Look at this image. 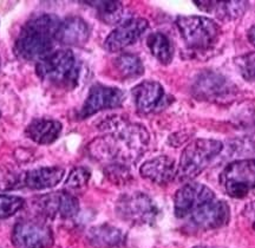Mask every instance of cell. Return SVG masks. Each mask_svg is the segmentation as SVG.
<instances>
[{"instance_id":"obj_16","label":"cell","mask_w":255,"mask_h":248,"mask_svg":"<svg viewBox=\"0 0 255 248\" xmlns=\"http://www.w3.org/2000/svg\"><path fill=\"white\" fill-rule=\"evenodd\" d=\"M139 173L143 179L163 186V184L170 183L176 177L177 165L174 158L169 156H157L143 163L139 168Z\"/></svg>"},{"instance_id":"obj_7","label":"cell","mask_w":255,"mask_h":248,"mask_svg":"<svg viewBox=\"0 0 255 248\" xmlns=\"http://www.w3.org/2000/svg\"><path fill=\"white\" fill-rule=\"evenodd\" d=\"M116 213L129 224L146 225L156 220L158 208L146 194L133 192L121 196L116 203Z\"/></svg>"},{"instance_id":"obj_33","label":"cell","mask_w":255,"mask_h":248,"mask_svg":"<svg viewBox=\"0 0 255 248\" xmlns=\"http://www.w3.org/2000/svg\"><path fill=\"white\" fill-rule=\"evenodd\" d=\"M0 116H1V113H0Z\"/></svg>"},{"instance_id":"obj_5","label":"cell","mask_w":255,"mask_h":248,"mask_svg":"<svg viewBox=\"0 0 255 248\" xmlns=\"http://www.w3.org/2000/svg\"><path fill=\"white\" fill-rule=\"evenodd\" d=\"M176 25L188 50L206 52L214 49L221 34V27L213 19L203 15H181Z\"/></svg>"},{"instance_id":"obj_9","label":"cell","mask_w":255,"mask_h":248,"mask_svg":"<svg viewBox=\"0 0 255 248\" xmlns=\"http://www.w3.org/2000/svg\"><path fill=\"white\" fill-rule=\"evenodd\" d=\"M37 212L47 219H72L79 213V202L69 192H55L38 196L34 200Z\"/></svg>"},{"instance_id":"obj_11","label":"cell","mask_w":255,"mask_h":248,"mask_svg":"<svg viewBox=\"0 0 255 248\" xmlns=\"http://www.w3.org/2000/svg\"><path fill=\"white\" fill-rule=\"evenodd\" d=\"M193 92L199 100L219 102L234 97L235 85L221 74L205 71L197 76L193 85Z\"/></svg>"},{"instance_id":"obj_23","label":"cell","mask_w":255,"mask_h":248,"mask_svg":"<svg viewBox=\"0 0 255 248\" xmlns=\"http://www.w3.org/2000/svg\"><path fill=\"white\" fill-rule=\"evenodd\" d=\"M151 55L162 64L168 65L173 60L174 49L169 38L162 32H154L146 39Z\"/></svg>"},{"instance_id":"obj_14","label":"cell","mask_w":255,"mask_h":248,"mask_svg":"<svg viewBox=\"0 0 255 248\" xmlns=\"http://www.w3.org/2000/svg\"><path fill=\"white\" fill-rule=\"evenodd\" d=\"M149 27L146 19L131 18L121 23L105 38L104 49L109 52H119L135 44Z\"/></svg>"},{"instance_id":"obj_26","label":"cell","mask_w":255,"mask_h":248,"mask_svg":"<svg viewBox=\"0 0 255 248\" xmlns=\"http://www.w3.org/2000/svg\"><path fill=\"white\" fill-rule=\"evenodd\" d=\"M24 199L15 195L0 194V219H7L14 215L24 207Z\"/></svg>"},{"instance_id":"obj_28","label":"cell","mask_w":255,"mask_h":248,"mask_svg":"<svg viewBox=\"0 0 255 248\" xmlns=\"http://www.w3.org/2000/svg\"><path fill=\"white\" fill-rule=\"evenodd\" d=\"M104 173L111 182L116 184H124L131 180V174H130V170L127 164H121V163L108 164L107 167H105Z\"/></svg>"},{"instance_id":"obj_2","label":"cell","mask_w":255,"mask_h":248,"mask_svg":"<svg viewBox=\"0 0 255 248\" xmlns=\"http://www.w3.org/2000/svg\"><path fill=\"white\" fill-rule=\"evenodd\" d=\"M62 20L55 14H40L28 20L14 44L15 55L24 60H40L52 52Z\"/></svg>"},{"instance_id":"obj_1","label":"cell","mask_w":255,"mask_h":248,"mask_svg":"<svg viewBox=\"0 0 255 248\" xmlns=\"http://www.w3.org/2000/svg\"><path fill=\"white\" fill-rule=\"evenodd\" d=\"M103 135L89 145L91 156L108 163L129 164L138 161L149 145V132L141 124L114 116L100 124Z\"/></svg>"},{"instance_id":"obj_27","label":"cell","mask_w":255,"mask_h":248,"mask_svg":"<svg viewBox=\"0 0 255 248\" xmlns=\"http://www.w3.org/2000/svg\"><path fill=\"white\" fill-rule=\"evenodd\" d=\"M235 65L244 79L255 82V51L235 58Z\"/></svg>"},{"instance_id":"obj_10","label":"cell","mask_w":255,"mask_h":248,"mask_svg":"<svg viewBox=\"0 0 255 248\" xmlns=\"http://www.w3.org/2000/svg\"><path fill=\"white\" fill-rule=\"evenodd\" d=\"M215 199V194L202 183L189 182L175 194L174 211L177 219H187L201 206Z\"/></svg>"},{"instance_id":"obj_29","label":"cell","mask_w":255,"mask_h":248,"mask_svg":"<svg viewBox=\"0 0 255 248\" xmlns=\"http://www.w3.org/2000/svg\"><path fill=\"white\" fill-rule=\"evenodd\" d=\"M23 174L7 167L0 168V190H8L23 186Z\"/></svg>"},{"instance_id":"obj_15","label":"cell","mask_w":255,"mask_h":248,"mask_svg":"<svg viewBox=\"0 0 255 248\" xmlns=\"http://www.w3.org/2000/svg\"><path fill=\"white\" fill-rule=\"evenodd\" d=\"M132 97L137 111L142 115H149L163 106L165 94L159 83L145 81L133 88Z\"/></svg>"},{"instance_id":"obj_25","label":"cell","mask_w":255,"mask_h":248,"mask_svg":"<svg viewBox=\"0 0 255 248\" xmlns=\"http://www.w3.org/2000/svg\"><path fill=\"white\" fill-rule=\"evenodd\" d=\"M91 177V173L88 168L85 167H77L73 168L71 173L69 174L68 179L65 181V189L69 193L82 192L85 187L88 186L89 180Z\"/></svg>"},{"instance_id":"obj_8","label":"cell","mask_w":255,"mask_h":248,"mask_svg":"<svg viewBox=\"0 0 255 248\" xmlns=\"http://www.w3.org/2000/svg\"><path fill=\"white\" fill-rule=\"evenodd\" d=\"M53 240L51 228L41 221H19L12 232L14 248H50L52 247Z\"/></svg>"},{"instance_id":"obj_22","label":"cell","mask_w":255,"mask_h":248,"mask_svg":"<svg viewBox=\"0 0 255 248\" xmlns=\"http://www.w3.org/2000/svg\"><path fill=\"white\" fill-rule=\"evenodd\" d=\"M114 70L122 79H135L144 74V66L138 56L133 53H122L114 59Z\"/></svg>"},{"instance_id":"obj_17","label":"cell","mask_w":255,"mask_h":248,"mask_svg":"<svg viewBox=\"0 0 255 248\" xmlns=\"http://www.w3.org/2000/svg\"><path fill=\"white\" fill-rule=\"evenodd\" d=\"M90 38V27L81 17H68L60 23L57 41L69 46H82Z\"/></svg>"},{"instance_id":"obj_19","label":"cell","mask_w":255,"mask_h":248,"mask_svg":"<svg viewBox=\"0 0 255 248\" xmlns=\"http://www.w3.org/2000/svg\"><path fill=\"white\" fill-rule=\"evenodd\" d=\"M62 128V123L56 120L37 119L28 124L25 133L38 144L47 145L59 137Z\"/></svg>"},{"instance_id":"obj_31","label":"cell","mask_w":255,"mask_h":248,"mask_svg":"<svg viewBox=\"0 0 255 248\" xmlns=\"http://www.w3.org/2000/svg\"><path fill=\"white\" fill-rule=\"evenodd\" d=\"M247 38H248V41H250L252 45L255 46V25H253V26L248 30Z\"/></svg>"},{"instance_id":"obj_21","label":"cell","mask_w":255,"mask_h":248,"mask_svg":"<svg viewBox=\"0 0 255 248\" xmlns=\"http://www.w3.org/2000/svg\"><path fill=\"white\" fill-rule=\"evenodd\" d=\"M87 238L94 247L111 248L123 243L124 233L110 225H100L89 230Z\"/></svg>"},{"instance_id":"obj_18","label":"cell","mask_w":255,"mask_h":248,"mask_svg":"<svg viewBox=\"0 0 255 248\" xmlns=\"http://www.w3.org/2000/svg\"><path fill=\"white\" fill-rule=\"evenodd\" d=\"M64 168L62 167H46L33 169L23 174V186L30 189H47L52 188L62 181Z\"/></svg>"},{"instance_id":"obj_4","label":"cell","mask_w":255,"mask_h":248,"mask_svg":"<svg viewBox=\"0 0 255 248\" xmlns=\"http://www.w3.org/2000/svg\"><path fill=\"white\" fill-rule=\"evenodd\" d=\"M222 149V142L216 139L199 138L190 142L181 154L176 177L182 182L194 180L221 154Z\"/></svg>"},{"instance_id":"obj_13","label":"cell","mask_w":255,"mask_h":248,"mask_svg":"<svg viewBox=\"0 0 255 248\" xmlns=\"http://www.w3.org/2000/svg\"><path fill=\"white\" fill-rule=\"evenodd\" d=\"M124 101V92L117 88L95 84L89 91L87 100L79 111L81 119H87L100 111L119 108Z\"/></svg>"},{"instance_id":"obj_24","label":"cell","mask_w":255,"mask_h":248,"mask_svg":"<svg viewBox=\"0 0 255 248\" xmlns=\"http://www.w3.org/2000/svg\"><path fill=\"white\" fill-rule=\"evenodd\" d=\"M97 11L98 17L107 24L120 23L123 17V5L121 1H84Z\"/></svg>"},{"instance_id":"obj_30","label":"cell","mask_w":255,"mask_h":248,"mask_svg":"<svg viewBox=\"0 0 255 248\" xmlns=\"http://www.w3.org/2000/svg\"><path fill=\"white\" fill-rule=\"evenodd\" d=\"M244 214L246 218L251 219L252 221L255 222V202L251 203V205H248L246 208H245Z\"/></svg>"},{"instance_id":"obj_3","label":"cell","mask_w":255,"mask_h":248,"mask_svg":"<svg viewBox=\"0 0 255 248\" xmlns=\"http://www.w3.org/2000/svg\"><path fill=\"white\" fill-rule=\"evenodd\" d=\"M36 72L41 81L58 88H75L79 77V65L71 50L52 51L37 62Z\"/></svg>"},{"instance_id":"obj_32","label":"cell","mask_w":255,"mask_h":248,"mask_svg":"<svg viewBox=\"0 0 255 248\" xmlns=\"http://www.w3.org/2000/svg\"><path fill=\"white\" fill-rule=\"evenodd\" d=\"M194 248H209V247H207V246H196V247H194Z\"/></svg>"},{"instance_id":"obj_6","label":"cell","mask_w":255,"mask_h":248,"mask_svg":"<svg viewBox=\"0 0 255 248\" xmlns=\"http://www.w3.org/2000/svg\"><path fill=\"white\" fill-rule=\"evenodd\" d=\"M222 188L234 199L255 193V160H239L229 163L220 175Z\"/></svg>"},{"instance_id":"obj_12","label":"cell","mask_w":255,"mask_h":248,"mask_svg":"<svg viewBox=\"0 0 255 248\" xmlns=\"http://www.w3.org/2000/svg\"><path fill=\"white\" fill-rule=\"evenodd\" d=\"M231 218V211L227 202L223 200H216L207 202L199 209L188 216L190 226L199 231L219 230L228 224Z\"/></svg>"},{"instance_id":"obj_20","label":"cell","mask_w":255,"mask_h":248,"mask_svg":"<svg viewBox=\"0 0 255 248\" xmlns=\"http://www.w3.org/2000/svg\"><path fill=\"white\" fill-rule=\"evenodd\" d=\"M197 7L208 13L215 14L222 20H234L244 15L247 1H194Z\"/></svg>"}]
</instances>
